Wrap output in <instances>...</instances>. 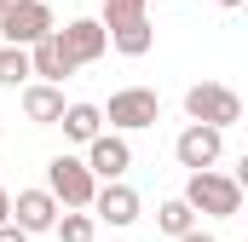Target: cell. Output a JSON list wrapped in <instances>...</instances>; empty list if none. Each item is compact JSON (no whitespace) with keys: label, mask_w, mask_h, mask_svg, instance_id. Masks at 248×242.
Wrapping results in <instances>:
<instances>
[{"label":"cell","mask_w":248,"mask_h":242,"mask_svg":"<svg viewBox=\"0 0 248 242\" xmlns=\"http://www.w3.org/2000/svg\"><path fill=\"white\" fill-rule=\"evenodd\" d=\"M243 6H248V0H243Z\"/></svg>","instance_id":"obj_25"},{"label":"cell","mask_w":248,"mask_h":242,"mask_svg":"<svg viewBox=\"0 0 248 242\" xmlns=\"http://www.w3.org/2000/svg\"><path fill=\"white\" fill-rule=\"evenodd\" d=\"M58 35H63V46H69L75 63H98L110 52V23H104V17H69Z\"/></svg>","instance_id":"obj_7"},{"label":"cell","mask_w":248,"mask_h":242,"mask_svg":"<svg viewBox=\"0 0 248 242\" xmlns=\"http://www.w3.org/2000/svg\"><path fill=\"white\" fill-rule=\"evenodd\" d=\"M87 167L98 173V179H122L127 167H133V150H127L122 133H98L93 144H87Z\"/></svg>","instance_id":"obj_10"},{"label":"cell","mask_w":248,"mask_h":242,"mask_svg":"<svg viewBox=\"0 0 248 242\" xmlns=\"http://www.w3.org/2000/svg\"><path fill=\"white\" fill-rule=\"evenodd\" d=\"M0 242H29V231H23L17 219H6V225H0Z\"/></svg>","instance_id":"obj_19"},{"label":"cell","mask_w":248,"mask_h":242,"mask_svg":"<svg viewBox=\"0 0 248 242\" xmlns=\"http://www.w3.org/2000/svg\"><path fill=\"white\" fill-rule=\"evenodd\" d=\"M110 46H116L122 58H144V52L156 46V29H150V17H127V23H110Z\"/></svg>","instance_id":"obj_13"},{"label":"cell","mask_w":248,"mask_h":242,"mask_svg":"<svg viewBox=\"0 0 248 242\" xmlns=\"http://www.w3.org/2000/svg\"><path fill=\"white\" fill-rule=\"evenodd\" d=\"M58 213H63V202L52 196V190H17V196H12V219H17L29 237L58 231Z\"/></svg>","instance_id":"obj_8"},{"label":"cell","mask_w":248,"mask_h":242,"mask_svg":"<svg viewBox=\"0 0 248 242\" xmlns=\"http://www.w3.org/2000/svg\"><path fill=\"white\" fill-rule=\"evenodd\" d=\"M156 116H162V98H156L150 87H122V92H110V110H104V121L122 127V133L156 127Z\"/></svg>","instance_id":"obj_5"},{"label":"cell","mask_w":248,"mask_h":242,"mask_svg":"<svg viewBox=\"0 0 248 242\" xmlns=\"http://www.w3.org/2000/svg\"><path fill=\"white\" fill-rule=\"evenodd\" d=\"M237 184H243V196H248V156L237 162Z\"/></svg>","instance_id":"obj_22"},{"label":"cell","mask_w":248,"mask_h":242,"mask_svg":"<svg viewBox=\"0 0 248 242\" xmlns=\"http://www.w3.org/2000/svg\"><path fill=\"white\" fill-rule=\"evenodd\" d=\"M127 17H144V0H104V23H127Z\"/></svg>","instance_id":"obj_18"},{"label":"cell","mask_w":248,"mask_h":242,"mask_svg":"<svg viewBox=\"0 0 248 242\" xmlns=\"http://www.w3.org/2000/svg\"><path fill=\"white\" fill-rule=\"evenodd\" d=\"M190 225H196V208H190L185 196H168V202L156 208V231H168V237H173V242L185 237Z\"/></svg>","instance_id":"obj_15"},{"label":"cell","mask_w":248,"mask_h":242,"mask_svg":"<svg viewBox=\"0 0 248 242\" xmlns=\"http://www.w3.org/2000/svg\"><path fill=\"white\" fill-rule=\"evenodd\" d=\"M58 23H52V6L46 0H12L6 12H0V35L12 41V46H35V41H46Z\"/></svg>","instance_id":"obj_4"},{"label":"cell","mask_w":248,"mask_h":242,"mask_svg":"<svg viewBox=\"0 0 248 242\" xmlns=\"http://www.w3.org/2000/svg\"><path fill=\"white\" fill-rule=\"evenodd\" d=\"M58 127H63V138H75V144H93V138L104 133V110H98V104H69Z\"/></svg>","instance_id":"obj_14"},{"label":"cell","mask_w":248,"mask_h":242,"mask_svg":"<svg viewBox=\"0 0 248 242\" xmlns=\"http://www.w3.org/2000/svg\"><path fill=\"white\" fill-rule=\"evenodd\" d=\"M98 237V213L93 208H63L58 213V242H93Z\"/></svg>","instance_id":"obj_16"},{"label":"cell","mask_w":248,"mask_h":242,"mask_svg":"<svg viewBox=\"0 0 248 242\" xmlns=\"http://www.w3.org/2000/svg\"><path fill=\"white\" fill-rule=\"evenodd\" d=\"M35 75V58H29V46H0V87H23Z\"/></svg>","instance_id":"obj_17"},{"label":"cell","mask_w":248,"mask_h":242,"mask_svg":"<svg viewBox=\"0 0 248 242\" xmlns=\"http://www.w3.org/2000/svg\"><path fill=\"white\" fill-rule=\"evenodd\" d=\"M6 219H12V190L0 184V225H6Z\"/></svg>","instance_id":"obj_20"},{"label":"cell","mask_w":248,"mask_h":242,"mask_svg":"<svg viewBox=\"0 0 248 242\" xmlns=\"http://www.w3.org/2000/svg\"><path fill=\"white\" fill-rule=\"evenodd\" d=\"M93 213L104 219V225H133L139 213H144V202H139V190L122 179H104L98 184V196H93Z\"/></svg>","instance_id":"obj_9"},{"label":"cell","mask_w":248,"mask_h":242,"mask_svg":"<svg viewBox=\"0 0 248 242\" xmlns=\"http://www.w3.org/2000/svg\"><path fill=\"white\" fill-rule=\"evenodd\" d=\"M63 110H69V104H63L58 81H29V87H23V116L35 121V127H58Z\"/></svg>","instance_id":"obj_11"},{"label":"cell","mask_w":248,"mask_h":242,"mask_svg":"<svg viewBox=\"0 0 248 242\" xmlns=\"http://www.w3.org/2000/svg\"><path fill=\"white\" fill-rule=\"evenodd\" d=\"M173 156H179V167H190V173L214 167V162L225 156V127H208V121H190L185 133L173 138Z\"/></svg>","instance_id":"obj_6"},{"label":"cell","mask_w":248,"mask_h":242,"mask_svg":"<svg viewBox=\"0 0 248 242\" xmlns=\"http://www.w3.org/2000/svg\"><path fill=\"white\" fill-rule=\"evenodd\" d=\"M179 242H219V237H208V231H196V225H190V231H185Z\"/></svg>","instance_id":"obj_21"},{"label":"cell","mask_w":248,"mask_h":242,"mask_svg":"<svg viewBox=\"0 0 248 242\" xmlns=\"http://www.w3.org/2000/svg\"><path fill=\"white\" fill-rule=\"evenodd\" d=\"M29 58H35V75H41V81H63V75H75V69H81V63L69 58V46H63L58 29H52L46 41H35V46H29Z\"/></svg>","instance_id":"obj_12"},{"label":"cell","mask_w":248,"mask_h":242,"mask_svg":"<svg viewBox=\"0 0 248 242\" xmlns=\"http://www.w3.org/2000/svg\"><path fill=\"white\" fill-rule=\"evenodd\" d=\"M214 6H243V0H214Z\"/></svg>","instance_id":"obj_23"},{"label":"cell","mask_w":248,"mask_h":242,"mask_svg":"<svg viewBox=\"0 0 248 242\" xmlns=\"http://www.w3.org/2000/svg\"><path fill=\"white\" fill-rule=\"evenodd\" d=\"M185 202L196 208V213H214V219H237V213H243V184H237V173L202 167V173H190Z\"/></svg>","instance_id":"obj_1"},{"label":"cell","mask_w":248,"mask_h":242,"mask_svg":"<svg viewBox=\"0 0 248 242\" xmlns=\"http://www.w3.org/2000/svg\"><path fill=\"white\" fill-rule=\"evenodd\" d=\"M46 190L58 196L63 208H93V196H98V173H93L81 156H52V162H46Z\"/></svg>","instance_id":"obj_2"},{"label":"cell","mask_w":248,"mask_h":242,"mask_svg":"<svg viewBox=\"0 0 248 242\" xmlns=\"http://www.w3.org/2000/svg\"><path fill=\"white\" fill-rule=\"evenodd\" d=\"M6 6H12V0H0V12H6Z\"/></svg>","instance_id":"obj_24"},{"label":"cell","mask_w":248,"mask_h":242,"mask_svg":"<svg viewBox=\"0 0 248 242\" xmlns=\"http://www.w3.org/2000/svg\"><path fill=\"white\" fill-rule=\"evenodd\" d=\"M185 116L208 121V127H237V121H243V98H237L225 81H196L185 92Z\"/></svg>","instance_id":"obj_3"}]
</instances>
